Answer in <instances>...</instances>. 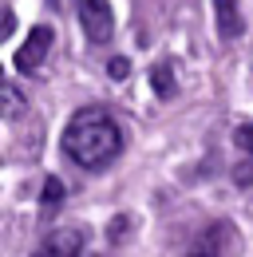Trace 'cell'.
Here are the masks:
<instances>
[{
    "label": "cell",
    "mask_w": 253,
    "mask_h": 257,
    "mask_svg": "<svg viewBox=\"0 0 253 257\" xmlns=\"http://www.w3.org/2000/svg\"><path fill=\"white\" fill-rule=\"evenodd\" d=\"M233 147H237L233 182L237 186H253V123H241V127L233 131Z\"/></svg>",
    "instance_id": "obj_5"
},
{
    "label": "cell",
    "mask_w": 253,
    "mask_h": 257,
    "mask_svg": "<svg viewBox=\"0 0 253 257\" xmlns=\"http://www.w3.org/2000/svg\"><path fill=\"white\" fill-rule=\"evenodd\" d=\"M214 12H218V32L225 36V40L245 32V20H241V12H237V0H214Z\"/></svg>",
    "instance_id": "obj_6"
},
{
    "label": "cell",
    "mask_w": 253,
    "mask_h": 257,
    "mask_svg": "<svg viewBox=\"0 0 253 257\" xmlns=\"http://www.w3.org/2000/svg\"><path fill=\"white\" fill-rule=\"evenodd\" d=\"M123 229H131V218H123V214H119V218L111 222V229H107V233H111V241H123V237H119Z\"/></svg>",
    "instance_id": "obj_11"
},
{
    "label": "cell",
    "mask_w": 253,
    "mask_h": 257,
    "mask_svg": "<svg viewBox=\"0 0 253 257\" xmlns=\"http://www.w3.org/2000/svg\"><path fill=\"white\" fill-rule=\"evenodd\" d=\"M123 151V131L119 123L99 111V107H83L71 115V123L63 127V155L83 166V170H103L119 159Z\"/></svg>",
    "instance_id": "obj_1"
},
{
    "label": "cell",
    "mask_w": 253,
    "mask_h": 257,
    "mask_svg": "<svg viewBox=\"0 0 253 257\" xmlns=\"http://www.w3.org/2000/svg\"><path fill=\"white\" fill-rule=\"evenodd\" d=\"M75 4H79V24H83L87 40L107 44V40L115 36V16H111V4H107V0H75Z\"/></svg>",
    "instance_id": "obj_2"
},
{
    "label": "cell",
    "mask_w": 253,
    "mask_h": 257,
    "mask_svg": "<svg viewBox=\"0 0 253 257\" xmlns=\"http://www.w3.org/2000/svg\"><path fill=\"white\" fill-rule=\"evenodd\" d=\"M52 40H56V32H52L48 24H36V28L28 32V40H24V48H16V60H12L16 71H36V67L44 64Z\"/></svg>",
    "instance_id": "obj_3"
},
{
    "label": "cell",
    "mask_w": 253,
    "mask_h": 257,
    "mask_svg": "<svg viewBox=\"0 0 253 257\" xmlns=\"http://www.w3.org/2000/svg\"><path fill=\"white\" fill-rule=\"evenodd\" d=\"M151 87H155L158 99H170V95H174V71H170V64L151 67Z\"/></svg>",
    "instance_id": "obj_7"
},
{
    "label": "cell",
    "mask_w": 253,
    "mask_h": 257,
    "mask_svg": "<svg viewBox=\"0 0 253 257\" xmlns=\"http://www.w3.org/2000/svg\"><path fill=\"white\" fill-rule=\"evenodd\" d=\"M0 95H4V119H20L24 115V95H20V87L12 79L0 87Z\"/></svg>",
    "instance_id": "obj_8"
},
{
    "label": "cell",
    "mask_w": 253,
    "mask_h": 257,
    "mask_svg": "<svg viewBox=\"0 0 253 257\" xmlns=\"http://www.w3.org/2000/svg\"><path fill=\"white\" fill-rule=\"evenodd\" d=\"M194 257H214V249H210V245H206V249H198V253Z\"/></svg>",
    "instance_id": "obj_12"
},
{
    "label": "cell",
    "mask_w": 253,
    "mask_h": 257,
    "mask_svg": "<svg viewBox=\"0 0 253 257\" xmlns=\"http://www.w3.org/2000/svg\"><path fill=\"white\" fill-rule=\"evenodd\" d=\"M79 253H83V233L79 229H52L32 249V257H79Z\"/></svg>",
    "instance_id": "obj_4"
},
{
    "label": "cell",
    "mask_w": 253,
    "mask_h": 257,
    "mask_svg": "<svg viewBox=\"0 0 253 257\" xmlns=\"http://www.w3.org/2000/svg\"><path fill=\"white\" fill-rule=\"evenodd\" d=\"M126 71H131V64H126L123 56H115V60H111V64H107V75H111V79H123Z\"/></svg>",
    "instance_id": "obj_10"
},
{
    "label": "cell",
    "mask_w": 253,
    "mask_h": 257,
    "mask_svg": "<svg viewBox=\"0 0 253 257\" xmlns=\"http://www.w3.org/2000/svg\"><path fill=\"white\" fill-rule=\"evenodd\" d=\"M63 182L60 178H48V182H44V194H40V202H44V210H48V214H52V210H56V206H60L63 202Z\"/></svg>",
    "instance_id": "obj_9"
}]
</instances>
